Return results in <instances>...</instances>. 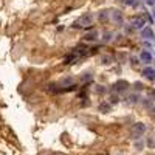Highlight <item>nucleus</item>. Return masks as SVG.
<instances>
[{
  "label": "nucleus",
  "mask_w": 155,
  "mask_h": 155,
  "mask_svg": "<svg viewBox=\"0 0 155 155\" xmlns=\"http://www.w3.org/2000/svg\"><path fill=\"white\" fill-rule=\"evenodd\" d=\"M140 61L143 62V64H146V65H149L150 62H153V56H152V53L149 50H143L140 53Z\"/></svg>",
  "instance_id": "7ed1b4c3"
},
{
  "label": "nucleus",
  "mask_w": 155,
  "mask_h": 155,
  "mask_svg": "<svg viewBox=\"0 0 155 155\" xmlns=\"http://www.w3.org/2000/svg\"><path fill=\"white\" fill-rule=\"evenodd\" d=\"M153 64H155V59H153Z\"/></svg>",
  "instance_id": "412c9836"
},
{
  "label": "nucleus",
  "mask_w": 155,
  "mask_h": 155,
  "mask_svg": "<svg viewBox=\"0 0 155 155\" xmlns=\"http://www.w3.org/2000/svg\"><path fill=\"white\" fill-rule=\"evenodd\" d=\"M129 99H130L129 102H134V104H135V102L138 101V95H130V96H129Z\"/></svg>",
  "instance_id": "4468645a"
},
{
  "label": "nucleus",
  "mask_w": 155,
  "mask_h": 155,
  "mask_svg": "<svg viewBox=\"0 0 155 155\" xmlns=\"http://www.w3.org/2000/svg\"><path fill=\"white\" fill-rule=\"evenodd\" d=\"M112 19H113V22H115V23L121 25V23H123V14H121V11L115 9V11L112 12Z\"/></svg>",
  "instance_id": "1a4fd4ad"
},
{
  "label": "nucleus",
  "mask_w": 155,
  "mask_h": 155,
  "mask_svg": "<svg viewBox=\"0 0 155 155\" xmlns=\"http://www.w3.org/2000/svg\"><path fill=\"white\" fill-rule=\"evenodd\" d=\"M90 79H92V76H90V74H85V76H82V82H84V81H90Z\"/></svg>",
  "instance_id": "f3484780"
},
{
  "label": "nucleus",
  "mask_w": 155,
  "mask_h": 155,
  "mask_svg": "<svg viewBox=\"0 0 155 155\" xmlns=\"http://www.w3.org/2000/svg\"><path fill=\"white\" fill-rule=\"evenodd\" d=\"M73 84V78L71 76H67V78H62L59 81V85H64V87H71Z\"/></svg>",
  "instance_id": "9d476101"
},
{
  "label": "nucleus",
  "mask_w": 155,
  "mask_h": 155,
  "mask_svg": "<svg viewBox=\"0 0 155 155\" xmlns=\"http://www.w3.org/2000/svg\"><path fill=\"white\" fill-rule=\"evenodd\" d=\"M144 132H146V124H143V123H137V124L134 126L132 137H134V138H140L141 135H144Z\"/></svg>",
  "instance_id": "f03ea898"
},
{
  "label": "nucleus",
  "mask_w": 155,
  "mask_h": 155,
  "mask_svg": "<svg viewBox=\"0 0 155 155\" xmlns=\"http://www.w3.org/2000/svg\"><path fill=\"white\" fill-rule=\"evenodd\" d=\"M123 3L127 6H132V5H135V0H123Z\"/></svg>",
  "instance_id": "2eb2a0df"
},
{
  "label": "nucleus",
  "mask_w": 155,
  "mask_h": 155,
  "mask_svg": "<svg viewBox=\"0 0 155 155\" xmlns=\"http://www.w3.org/2000/svg\"><path fill=\"white\" fill-rule=\"evenodd\" d=\"M96 92L102 95V93H106V88H104V87H102V85H96Z\"/></svg>",
  "instance_id": "ddd939ff"
},
{
  "label": "nucleus",
  "mask_w": 155,
  "mask_h": 155,
  "mask_svg": "<svg viewBox=\"0 0 155 155\" xmlns=\"http://www.w3.org/2000/svg\"><path fill=\"white\" fill-rule=\"evenodd\" d=\"M146 27V19L144 17H134L132 19V28H135V30H143Z\"/></svg>",
  "instance_id": "20e7f679"
},
{
  "label": "nucleus",
  "mask_w": 155,
  "mask_h": 155,
  "mask_svg": "<svg viewBox=\"0 0 155 155\" xmlns=\"http://www.w3.org/2000/svg\"><path fill=\"white\" fill-rule=\"evenodd\" d=\"M141 37L144 39V41H153L155 39V33L150 27H144L143 30H141Z\"/></svg>",
  "instance_id": "423d86ee"
},
{
  "label": "nucleus",
  "mask_w": 155,
  "mask_h": 155,
  "mask_svg": "<svg viewBox=\"0 0 155 155\" xmlns=\"http://www.w3.org/2000/svg\"><path fill=\"white\" fill-rule=\"evenodd\" d=\"M110 109H112L110 102H101V104H99V112H102V113L110 112Z\"/></svg>",
  "instance_id": "9b49d317"
},
{
  "label": "nucleus",
  "mask_w": 155,
  "mask_h": 155,
  "mask_svg": "<svg viewBox=\"0 0 155 155\" xmlns=\"http://www.w3.org/2000/svg\"><path fill=\"white\" fill-rule=\"evenodd\" d=\"M143 76L147 81H155V68L150 67V65H146L144 70H143Z\"/></svg>",
  "instance_id": "6e6552de"
},
{
  "label": "nucleus",
  "mask_w": 155,
  "mask_h": 155,
  "mask_svg": "<svg viewBox=\"0 0 155 155\" xmlns=\"http://www.w3.org/2000/svg\"><path fill=\"white\" fill-rule=\"evenodd\" d=\"M99 19H101V20H106V19H107V11H101Z\"/></svg>",
  "instance_id": "dca6fc26"
},
{
  "label": "nucleus",
  "mask_w": 155,
  "mask_h": 155,
  "mask_svg": "<svg viewBox=\"0 0 155 155\" xmlns=\"http://www.w3.org/2000/svg\"><path fill=\"white\" fill-rule=\"evenodd\" d=\"M112 37H113V33L112 31H106L104 36H102V42H110Z\"/></svg>",
  "instance_id": "f8f14e48"
},
{
  "label": "nucleus",
  "mask_w": 155,
  "mask_h": 155,
  "mask_svg": "<svg viewBox=\"0 0 155 155\" xmlns=\"http://www.w3.org/2000/svg\"><path fill=\"white\" fill-rule=\"evenodd\" d=\"M127 88H129V82L127 81H118V82L113 84V90L116 93H124Z\"/></svg>",
  "instance_id": "0eeeda50"
},
{
  "label": "nucleus",
  "mask_w": 155,
  "mask_h": 155,
  "mask_svg": "<svg viewBox=\"0 0 155 155\" xmlns=\"http://www.w3.org/2000/svg\"><path fill=\"white\" fill-rule=\"evenodd\" d=\"M93 20H95V16L92 12H85L84 16L79 17V20L73 23V28H87L90 25H93Z\"/></svg>",
  "instance_id": "f257e3e1"
},
{
  "label": "nucleus",
  "mask_w": 155,
  "mask_h": 155,
  "mask_svg": "<svg viewBox=\"0 0 155 155\" xmlns=\"http://www.w3.org/2000/svg\"><path fill=\"white\" fill-rule=\"evenodd\" d=\"M102 64H110V58H102Z\"/></svg>",
  "instance_id": "6ab92c4d"
},
{
  "label": "nucleus",
  "mask_w": 155,
  "mask_h": 155,
  "mask_svg": "<svg viewBox=\"0 0 155 155\" xmlns=\"http://www.w3.org/2000/svg\"><path fill=\"white\" fill-rule=\"evenodd\" d=\"M99 39V31L98 30H92V31H88L84 34V41L85 42H96Z\"/></svg>",
  "instance_id": "39448f33"
},
{
  "label": "nucleus",
  "mask_w": 155,
  "mask_h": 155,
  "mask_svg": "<svg viewBox=\"0 0 155 155\" xmlns=\"http://www.w3.org/2000/svg\"><path fill=\"white\" fill-rule=\"evenodd\" d=\"M152 16H153V19H155V11H152Z\"/></svg>",
  "instance_id": "aec40b11"
},
{
  "label": "nucleus",
  "mask_w": 155,
  "mask_h": 155,
  "mask_svg": "<svg viewBox=\"0 0 155 155\" xmlns=\"http://www.w3.org/2000/svg\"><path fill=\"white\" fill-rule=\"evenodd\" d=\"M144 2H146V5H149V6L155 5V0H144Z\"/></svg>",
  "instance_id": "a211bd4d"
}]
</instances>
